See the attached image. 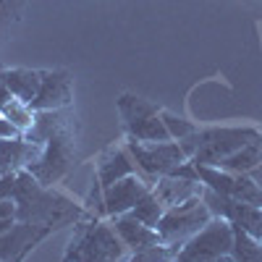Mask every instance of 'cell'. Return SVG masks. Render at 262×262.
Segmentation results:
<instances>
[{"label": "cell", "mask_w": 262, "mask_h": 262, "mask_svg": "<svg viewBox=\"0 0 262 262\" xmlns=\"http://www.w3.org/2000/svg\"><path fill=\"white\" fill-rule=\"evenodd\" d=\"M11 200H16L18 221L45 226L53 233L66 226H76L81 217L90 215L86 205L71 200L69 194L58 191L55 186L39 184V179L29 168L16 170V186H13Z\"/></svg>", "instance_id": "obj_1"}, {"label": "cell", "mask_w": 262, "mask_h": 262, "mask_svg": "<svg viewBox=\"0 0 262 262\" xmlns=\"http://www.w3.org/2000/svg\"><path fill=\"white\" fill-rule=\"evenodd\" d=\"M128 249L116 233L111 217L86 215L74 226V236L69 238V247L63 252L66 262H113L126 259Z\"/></svg>", "instance_id": "obj_2"}, {"label": "cell", "mask_w": 262, "mask_h": 262, "mask_svg": "<svg viewBox=\"0 0 262 262\" xmlns=\"http://www.w3.org/2000/svg\"><path fill=\"white\" fill-rule=\"evenodd\" d=\"M259 134V126H196L189 137L179 139L186 158L196 165H221L238 147Z\"/></svg>", "instance_id": "obj_3"}, {"label": "cell", "mask_w": 262, "mask_h": 262, "mask_svg": "<svg viewBox=\"0 0 262 262\" xmlns=\"http://www.w3.org/2000/svg\"><path fill=\"white\" fill-rule=\"evenodd\" d=\"M210 217H212V210L207 207V202L200 194L181 205L165 207L160 223H158V233L173 252H179L196 231H202L210 223Z\"/></svg>", "instance_id": "obj_4"}, {"label": "cell", "mask_w": 262, "mask_h": 262, "mask_svg": "<svg viewBox=\"0 0 262 262\" xmlns=\"http://www.w3.org/2000/svg\"><path fill=\"white\" fill-rule=\"evenodd\" d=\"M76 163H79L76 128H71V131H60V134L50 137L45 144H42L39 158L32 160L27 168L39 179V184L55 186L58 181H63V179L74 170Z\"/></svg>", "instance_id": "obj_5"}, {"label": "cell", "mask_w": 262, "mask_h": 262, "mask_svg": "<svg viewBox=\"0 0 262 262\" xmlns=\"http://www.w3.org/2000/svg\"><path fill=\"white\" fill-rule=\"evenodd\" d=\"M233 252V226L221 215H212L210 223L196 231L189 242L176 252L181 262H217L231 259Z\"/></svg>", "instance_id": "obj_6"}, {"label": "cell", "mask_w": 262, "mask_h": 262, "mask_svg": "<svg viewBox=\"0 0 262 262\" xmlns=\"http://www.w3.org/2000/svg\"><path fill=\"white\" fill-rule=\"evenodd\" d=\"M152 189V184L142 176V173H131V176H123L118 181H113L107 189H97L92 186V194L86 200V210L92 215H100V217H116L121 212H128L134 207L142 194H147Z\"/></svg>", "instance_id": "obj_7"}, {"label": "cell", "mask_w": 262, "mask_h": 262, "mask_svg": "<svg viewBox=\"0 0 262 262\" xmlns=\"http://www.w3.org/2000/svg\"><path fill=\"white\" fill-rule=\"evenodd\" d=\"M126 144H128V152L134 158L139 173L152 184L160 176H168L173 173L181 163H186V152L184 147L176 142V139H168V142H139V139H131V137H123Z\"/></svg>", "instance_id": "obj_8"}, {"label": "cell", "mask_w": 262, "mask_h": 262, "mask_svg": "<svg viewBox=\"0 0 262 262\" xmlns=\"http://www.w3.org/2000/svg\"><path fill=\"white\" fill-rule=\"evenodd\" d=\"M196 179L217 194H226L231 200H242V202L262 207V186L257 184L252 173H233V170L217 168V165H196Z\"/></svg>", "instance_id": "obj_9"}, {"label": "cell", "mask_w": 262, "mask_h": 262, "mask_svg": "<svg viewBox=\"0 0 262 262\" xmlns=\"http://www.w3.org/2000/svg\"><path fill=\"white\" fill-rule=\"evenodd\" d=\"M202 200L207 202V207L212 210V215H221L233 226L242 228L257 238H262V207L259 205H249L242 200H231L226 194H217L212 189H202Z\"/></svg>", "instance_id": "obj_10"}, {"label": "cell", "mask_w": 262, "mask_h": 262, "mask_svg": "<svg viewBox=\"0 0 262 262\" xmlns=\"http://www.w3.org/2000/svg\"><path fill=\"white\" fill-rule=\"evenodd\" d=\"M74 105V76L66 69H42L39 92L32 100V111H60Z\"/></svg>", "instance_id": "obj_11"}, {"label": "cell", "mask_w": 262, "mask_h": 262, "mask_svg": "<svg viewBox=\"0 0 262 262\" xmlns=\"http://www.w3.org/2000/svg\"><path fill=\"white\" fill-rule=\"evenodd\" d=\"M48 236H53L50 228L27 223V221H16L11 228L0 231V259H11L18 262L24 259L34 247H39Z\"/></svg>", "instance_id": "obj_12"}, {"label": "cell", "mask_w": 262, "mask_h": 262, "mask_svg": "<svg viewBox=\"0 0 262 262\" xmlns=\"http://www.w3.org/2000/svg\"><path fill=\"white\" fill-rule=\"evenodd\" d=\"M131 173H139V168H137L134 158H131L126 139L123 142H113V144H107L100 152L97 165H95V176H92V186L107 189L113 181H118L123 176H131Z\"/></svg>", "instance_id": "obj_13"}, {"label": "cell", "mask_w": 262, "mask_h": 262, "mask_svg": "<svg viewBox=\"0 0 262 262\" xmlns=\"http://www.w3.org/2000/svg\"><path fill=\"white\" fill-rule=\"evenodd\" d=\"M111 223H113L116 233L121 236V242L126 244V249H128V259L134 254H139V252H144V249H149V247L165 244L160 238V233H158V228L142 223L139 217H134L131 212H121V215L111 217Z\"/></svg>", "instance_id": "obj_14"}, {"label": "cell", "mask_w": 262, "mask_h": 262, "mask_svg": "<svg viewBox=\"0 0 262 262\" xmlns=\"http://www.w3.org/2000/svg\"><path fill=\"white\" fill-rule=\"evenodd\" d=\"M39 152H42V144L27 139L24 134L0 139V176L27 168L32 160L39 158Z\"/></svg>", "instance_id": "obj_15"}, {"label": "cell", "mask_w": 262, "mask_h": 262, "mask_svg": "<svg viewBox=\"0 0 262 262\" xmlns=\"http://www.w3.org/2000/svg\"><path fill=\"white\" fill-rule=\"evenodd\" d=\"M205 189V184L200 179H189V176H176V173H168V176H160L152 181V191L158 194V200L165 207L181 205L191 196H200Z\"/></svg>", "instance_id": "obj_16"}, {"label": "cell", "mask_w": 262, "mask_h": 262, "mask_svg": "<svg viewBox=\"0 0 262 262\" xmlns=\"http://www.w3.org/2000/svg\"><path fill=\"white\" fill-rule=\"evenodd\" d=\"M34 123L27 131V139L45 144L50 137L60 134V131H71L76 128V116H74V107H60V111H34Z\"/></svg>", "instance_id": "obj_17"}, {"label": "cell", "mask_w": 262, "mask_h": 262, "mask_svg": "<svg viewBox=\"0 0 262 262\" xmlns=\"http://www.w3.org/2000/svg\"><path fill=\"white\" fill-rule=\"evenodd\" d=\"M0 76H3V81H6V86L11 90L13 97L32 105V100L39 92V84H42V69H27V66L3 69V66H0Z\"/></svg>", "instance_id": "obj_18"}, {"label": "cell", "mask_w": 262, "mask_h": 262, "mask_svg": "<svg viewBox=\"0 0 262 262\" xmlns=\"http://www.w3.org/2000/svg\"><path fill=\"white\" fill-rule=\"evenodd\" d=\"M116 107H118V116H121V123H123V131H128V128H134L139 121H144V118H149L152 113H158L160 107L152 102V100H147V97H139V95H131V92H123V95H118V100H116Z\"/></svg>", "instance_id": "obj_19"}, {"label": "cell", "mask_w": 262, "mask_h": 262, "mask_svg": "<svg viewBox=\"0 0 262 262\" xmlns=\"http://www.w3.org/2000/svg\"><path fill=\"white\" fill-rule=\"evenodd\" d=\"M262 165V128L254 139H249L244 147H238L233 155H228L217 168H226L233 173H252Z\"/></svg>", "instance_id": "obj_20"}, {"label": "cell", "mask_w": 262, "mask_h": 262, "mask_svg": "<svg viewBox=\"0 0 262 262\" xmlns=\"http://www.w3.org/2000/svg\"><path fill=\"white\" fill-rule=\"evenodd\" d=\"M134 217H139L142 223H147V226H152V228H158V223H160V217H163V212H165V205L158 200V194L155 191H147V194H142V200L128 210Z\"/></svg>", "instance_id": "obj_21"}, {"label": "cell", "mask_w": 262, "mask_h": 262, "mask_svg": "<svg viewBox=\"0 0 262 262\" xmlns=\"http://www.w3.org/2000/svg\"><path fill=\"white\" fill-rule=\"evenodd\" d=\"M0 116H6L16 128H18V134H27V131L32 128L34 123V111H32V105L24 102V100H18V97H11L6 105H3V111H0Z\"/></svg>", "instance_id": "obj_22"}, {"label": "cell", "mask_w": 262, "mask_h": 262, "mask_svg": "<svg viewBox=\"0 0 262 262\" xmlns=\"http://www.w3.org/2000/svg\"><path fill=\"white\" fill-rule=\"evenodd\" d=\"M163 121H165V126H168V131H170V137L173 139H184V137H189L191 131L196 128V123H191V121H186V118H179V116H173L170 111H163Z\"/></svg>", "instance_id": "obj_23"}, {"label": "cell", "mask_w": 262, "mask_h": 262, "mask_svg": "<svg viewBox=\"0 0 262 262\" xmlns=\"http://www.w3.org/2000/svg\"><path fill=\"white\" fill-rule=\"evenodd\" d=\"M16 221H18V215H16V200H6V196H0V231L11 228Z\"/></svg>", "instance_id": "obj_24"}, {"label": "cell", "mask_w": 262, "mask_h": 262, "mask_svg": "<svg viewBox=\"0 0 262 262\" xmlns=\"http://www.w3.org/2000/svg\"><path fill=\"white\" fill-rule=\"evenodd\" d=\"M8 137H21V134L6 116H0V139H8Z\"/></svg>", "instance_id": "obj_25"}, {"label": "cell", "mask_w": 262, "mask_h": 262, "mask_svg": "<svg viewBox=\"0 0 262 262\" xmlns=\"http://www.w3.org/2000/svg\"><path fill=\"white\" fill-rule=\"evenodd\" d=\"M13 95H11V90H8V86H6V81H3V76H0V111H3V105L11 100Z\"/></svg>", "instance_id": "obj_26"}, {"label": "cell", "mask_w": 262, "mask_h": 262, "mask_svg": "<svg viewBox=\"0 0 262 262\" xmlns=\"http://www.w3.org/2000/svg\"><path fill=\"white\" fill-rule=\"evenodd\" d=\"M259 128H262V126H259Z\"/></svg>", "instance_id": "obj_27"}]
</instances>
